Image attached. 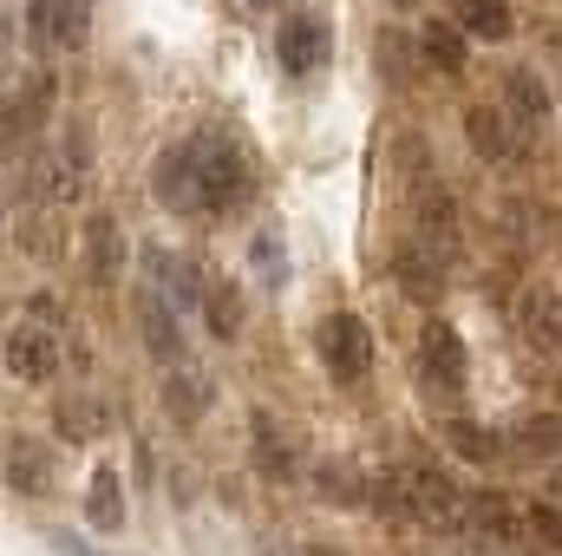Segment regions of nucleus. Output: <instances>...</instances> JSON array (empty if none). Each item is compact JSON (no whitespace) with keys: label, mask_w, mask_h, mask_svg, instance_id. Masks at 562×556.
Returning <instances> with one entry per match:
<instances>
[{"label":"nucleus","mask_w":562,"mask_h":556,"mask_svg":"<svg viewBox=\"0 0 562 556\" xmlns=\"http://www.w3.org/2000/svg\"><path fill=\"white\" fill-rule=\"evenodd\" d=\"M203 321L216 341H236L243 334V288L236 281H203Z\"/></svg>","instance_id":"obj_26"},{"label":"nucleus","mask_w":562,"mask_h":556,"mask_svg":"<svg viewBox=\"0 0 562 556\" xmlns=\"http://www.w3.org/2000/svg\"><path fill=\"white\" fill-rule=\"evenodd\" d=\"M373 518H386V524H406L413 518V504H406V478H400V465H386V471H373L367 478V498H360Z\"/></svg>","instance_id":"obj_28"},{"label":"nucleus","mask_w":562,"mask_h":556,"mask_svg":"<svg viewBox=\"0 0 562 556\" xmlns=\"http://www.w3.org/2000/svg\"><path fill=\"white\" fill-rule=\"evenodd\" d=\"M196 177H203V210L210 216H229V210H243L256 197V170H249V157L229 138L196 144Z\"/></svg>","instance_id":"obj_2"},{"label":"nucleus","mask_w":562,"mask_h":556,"mask_svg":"<svg viewBox=\"0 0 562 556\" xmlns=\"http://www.w3.org/2000/svg\"><path fill=\"white\" fill-rule=\"evenodd\" d=\"M314 498L347 511V504H360V498H367V478H360L347 458H327V465H314Z\"/></svg>","instance_id":"obj_27"},{"label":"nucleus","mask_w":562,"mask_h":556,"mask_svg":"<svg viewBox=\"0 0 562 556\" xmlns=\"http://www.w3.org/2000/svg\"><path fill=\"white\" fill-rule=\"evenodd\" d=\"M26 33L33 46H86L92 0H26Z\"/></svg>","instance_id":"obj_11"},{"label":"nucleus","mask_w":562,"mask_h":556,"mask_svg":"<svg viewBox=\"0 0 562 556\" xmlns=\"http://www.w3.org/2000/svg\"><path fill=\"white\" fill-rule=\"evenodd\" d=\"M59 544V556H105V551H92V544H72V537H53Z\"/></svg>","instance_id":"obj_35"},{"label":"nucleus","mask_w":562,"mask_h":556,"mask_svg":"<svg viewBox=\"0 0 562 556\" xmlns=\"http://www.w3.org/2000/svg\"><path fill=\"white\" fill-rule=\"evenodd\" d=\"M451 26L464 40H510L517 13H510V0H451Z\"/></svg>","instance_id":"obj_20"},{"label":"nucleus","mask_w":562,"mask_h":556,"mask_svg":"<svg viewBox=\"0 0 562 556\" xmlns=\"http://www.w3.org/2000/svg\"><path fill=\"white\" fill-rule=\"evenodd\" d=\"M125 471L119 465H99L92 471V485H86V524L99 531V537H119L125 531Z\"/></svg>","instance_id":"obj_17"},{"label":"nucleus","mask_w":562,"mask_h":556,"mask_svg":"<svg viewBox=\"0 0 562 556\" xmlns=\"http://www.w3.org/2000/svg\"><path fill=\"white\" fill-rule=\"evenodd\" d=\"M138 327H144V354L157 367H177L183 360V334H177V308L157 294V288H138Z\"/></svg>","instance_id":"obj_15"},{"label":"nucleus","mask_w":562,"mask_h":556,"mask_svg":"<svg viewBox=\"0 0 562 556\" xmlns=\"http://www.w3.org/2000/svg\"><path fill=\"white\" fill-rule=\"evenodd\" d=\"M543 498H550V504H557V511H562V465H557V471H550V478H543Z\"/></svg>","instance_id":"obj_36"},{"label":"nucleus","mask_w":562,"mask_h":556,"mask_svg":"<svg viewBox=\"0 0 562 556\" xmlns=\"http://www.w3.org/2000/svg\"><path fill=\"white\" fill-rule=\"evenodd\" d=\"M373 59H380V79H393V86H413V73H419V40H406V26H380V40H373Z\"/></svg>","instance_id":"obj_24"},{"label":"nucleus","mask_w":562,"mask_h":556,"mask_svg":"<svg viewBox=\"0 0 562 556\" xmlns=\"http://www.w3.org/2000/svg\"><path fill=\"white\" fill-rule=\"evenodd\" d=\"M79 269H86L92 288H112V281L125 276V230H119L112 210L86 216V230H79Z\"/></svg>","instance_id":"obj_9"},{"label":"nucleus","mask_w":562,"mask_h":556,"mask_svg":"<svg viewBox=\"0 0 562 556\" xmlns=\"http://www.w3.org/2000/svg\"><path fill=\"white\" fill-rule=\"evenodd\" d=\"M150 197L170 216H203V177H196V144H164L150 164Z\"/></svg>","instance_id":"obj_4"},{"label":"nucleus","mask_w":562,"mask_h":556,"mask_svg":"<svg viewBox=\"0 0 562 556\" xmlns=\"http://www.w3.org/2000/svg\"><path fill=\"white\" fill-rule=\"evenodd\" d=\"M524 531H530V551H562V511L550 498H537L524 511Z\"/></svg>","instance_id":"obj_32"},{"label":"nucleus","mask_w":562,"mask_h":556,"mask_svg":"<svg viewBox=\"0 0 562 556\" xmlns=\"http://www.w3.org/2000/svg\"><path fill=\"white\" fill-rule=\"evenodd\" d=\"M400 7H419V0H400Z\"/></svg>","instance_id":"obj_38"},{"label":"nucleus","mask_w":562,"mask_h":556,"mask_svg":"<svg viewBox=\"0 0 562 556\" xmlns=\"http://www.w3.org/2000/svg\"><path fill=\"white\" fill-rule=\"evenodd\" d=\"M419 380L431 387V393H445V400H458V393H464L471 360H464V341H458V327H451V321H425V327H419Z\"/></svg>","instance_id":"obj_5"},{"label":"nucleus","mask_w":562,"mask_h":556,"mask_svg":"<svg viewBox=\"0 0 562 556\" xmlns=\"http://www.w3.org/2000/svg\"><path fill=\"white\" fill-rule=\"evenodd\" d=\"M393 276H400V288H406L413 301H425V308L445 294V263H438L431 249H419V243H400V249H393Z\"/></svg>","instance_id":"obj_19"},{"label":"nucleus","mask_w":562,"mask_h":556,"mask_svg":"<svg viewBox=\"0 0 562 556\" xmlns=\"http://www.w3.org/2000/svg\"><path fill=\"white\" fill-rule=\"evenodd\" d=\"M314 354L334 380H367L373 374V327L360 314H327L314 327Z\"/></svg>","instance_id":"obj_3"},{"label":"nucleus","mask_w":562,"mask_h":556,"mask_svg":"<svg viewBox=\"0 0 562 556\" xmlns=\"http://www.w3.org/2000/svg\"><path fill=\"white\" fill-rule=\"evenodd\" d=\"M13 7H0V79H7V66H13Z\"/></svg>","instance_id":"obj_34"},{"label":"nucleus","mask_w":562,"mask_h":556,"mask_svg":"<svg viewBox=\"0 0 562 556\" xmlns=\"http://www.w3.org/2000/svg\"><path fill=\"white\" fill-rule=\"evenodd\" d=\"M164 407H170V419H203V407H210V380L196 374V367H164Z\"/></svg>","instance_id":"obj_23"},{"label":"nucleus","mask_w":562,"mask_h":556,"mask_svg":"<svg viewBox=\"0 0 562 556\" xmlns=\"http://www.w3.org/2000/svg\"><path fill=\"white\" fill-rule=\"evenodd\" d=\"M419 59L438 79H464V33H458L451 20H431L419 33Z\"/></svg>","instance_id":"obj_21"},{"label":"nucleus","mask_w":562,"mask_h":556,"mask_svg":"<svg viewBox=\"0 0 562 556\" xmlns=\"http://www.w3.org/2000/svg\"><path fill=\"white\" fill-rule=\"evenodd\" d=\"M53 432H59V438H72V445L105 438V400H99V393H86V387L59 393V400H53Z\"/></svg>","instance_id":"obj_18"},{"label":"nucleus","mask_w":562,"mask_h":556,"mask_svg":"<svg viewBox=\"0 0 562 556\" xmlns=\"http://www.w3.org/2000/svg\"><path fill=\"white\" fill-rule=\"evenodd\" d=\"M510 314H517V334H524V347H530V354L562 360V294H557V288H524Z\"/></svg>","instance_id":"obj_10"},{"label":"nucleus","mask_w":562,"mask_h":556,"mask_svg":"<svg viewBox=\"0 0 562 556\" xmlns=\"http://www.w3.org/2000/svg\"><path fill=\"white\" fill-rule=\"evenodd\" d=\"M249 432H256V471L269 478V485H281V478H294V445H288V432H281L269 413L249 419Z\"/></svg>","instance_id":"obj_22"},{"label":"nucleus","mask_w":562,"mask_h":556,"mask_svg":"<svg viewBox=\"0 0 562 556\" xmlns=\"http://www.w3.org/2000/svg\"><path fill=\"white\" fill-rule=\"evenodd\" d=\"M20 249H26V256H40V263H59V256H66L59 210H33V216L20 223Z\"/></svg>","instance_id":"obj_30"},{"label":"nucleus","mask_w":562,"mask_h":556,"mask_svg":"<svg viewBox=\"0 0 562 556\" xmlns=\"http://www.w3.org/2000/svg\"><path fill=\"white\" fill-rule=\"evenodd\" d=\"M0 360H7V374H13L20 387H53V380H59V341H53V327L20 321V327L7 334Z\"/></svg>","instance_id":"obj_8"},{"label":"nucleus","mask_w":562,"mask_h":556,"mask_svg":"<svg viewBox=\"0 0 562 556\" xmlns=\"http://www.w3.org/2000/svg\"><path fill=\"white\" fill-rule=\"evenodd\" d=\"M7 485H13L20 498H53V491H59V458H53V445H46V438H13V445H7Z\"/></svg>","instance_id":"obj_12"},{"label":"nucleus","mask_w":562,"mask_h":556,"mask_svg":"<svg viewBox=\"0 0 562 556\" xmlns=\"http://www.w3.org/2000/svg\"><path fill=\"white\" fill-rule=\"evenodd\" d=\"M517 438H524L517 452H530V458H537V452H562V419H524Z\"/></svg>","instance_id":"obj_33"},{"label":"nucleus","mask_w":562,"mask_h":556,"mask_svg":"<svg viewBox=\"0 0 562 556\" xmlns=\"http://www.w3.org/2000/svg\"><path fill=\"white\" fill-rule=\"evenodd\" d=\"M400 478H406L413 524H425V531H464V485L438 458H406Z\"/></svg>","instance_id":"obj_1"},{"label":"nucleus","mask_w":562,"mask_h":556,"mask_svg":"<svg viewBox=\"0 0 562 556\" xmlns=\"http://www.w3.org/2000/svg\"><path fill=\"white\" fill-rule=\"evenodd\" d=\"M413 243L431 249L438 263L458 256V197H451L445 184H419V190H413Z\"/></svg>","instance_id":"obj_7"},{"label":"nucleus","mask_w":562,"mask_h":556,"mask_svg":"<svg viewBox=\"0 0 562 556\" xmlns=\"http://www.w3.org/2000/svg\"><path fill=\"white\" fill-rule=\"evenodd\" d=\"M33 132H40V125H33V112H26V99L7 92V99H0V170H13V164L26 157Z\"/></svg>","instance_id":"obj_25"},{"label":"nucleus","mask_w":562,"mask_h":556,"mask_svg":"<svg viewBox=\"0 0 562 556\" xmlns=\"http://www.w3.org/2000/svg\"><path fill=\"white\" fill-rule=\"evenodd\" d=\"M504 112L517 132H543L550 125V86L530 73V66H510L504 73Z\"/></svg>","instance_id":"obj_16"},{"label":"nucleus","mask_w":562,"mask_h":556,"mask_svg":"<svg viewBox=\"0 0 562 556\" xmlns=\"http://www.w3.org/2000/svg\"><path fill=\"white\" fill-rule=\"evenodd\" d=\"M464 524H471V531H484L491 544H517V551H530L524 511H517L504 491H464Z\"/></svg>","instance_id":"obj_13"},{"label":"nucleus","mask_w":562,"mask_h":556,"mask_svg":"<svg viewBox=\"0 0 562 556\" xmlns=\"http://www.w3.org/2000/svg\"><path fill=\"white\" fill-rule=\"evenodd\" d=\"M327 53H334V33H327V20H314V13H288L276 26V59L288 79H314L321 66H327Z\"/></svg>","instance_id":"obj_6"},{"label":"nucleus","mask_w":562,"mask_h":556,"mask_svg":"<svg viewBox=\"0 0 562 556\" xmlns=\"http://www.w3.org/2000/svg\"><path fill=\"white\" fill-rule=\"evenodd\" d=\"M249 269H256V281L262 288H276L288 281V249H281V230H256V243H249Z\"/></svg>","instance_id":"obj_31"},{"label":"nucleus","mask_w":562,"mask_h":556,"mask_svg":"<svg viewBox=\"0 0 562 556\" xmlns=\"http://www.w3.org/2000/svg\"><path fill=\"white\" fill-rule=\"evenodd\" d=\"M249 7H276V0H249Z\"/></svg>","instance_id":"obj_37"},{"label":"nucleus","mask_w":562,"mask_h":556,"mask_svg":"<svg viewBox=\"0 0 562 556\" xmlns=\"http://www.w3.org/2000/svg\"><path fill=\"white\" fill-rule=\"evenodd\" d=\"M464 138H471V151H477L484 164H510V157H517V125H510V112L491 105V99H471V105H464Z\"/></svg>","instance_id":"obj_14"},{"label":"nucleus","mask_w":562,"mask_h":556,"mask_svg":"<svg viewBox=\"0 0 562 556\" xmlns=\"http://www.w3.org/2000/svg\"><path fill=\"white\" fill-rule=\"evenodd\" d=\"M445 445H451L458 458H471V465H497V458H504V438L484 432L477 419H451V425H445Z\"/></svg>","instance_id":"obj_29"}]
</instances>
